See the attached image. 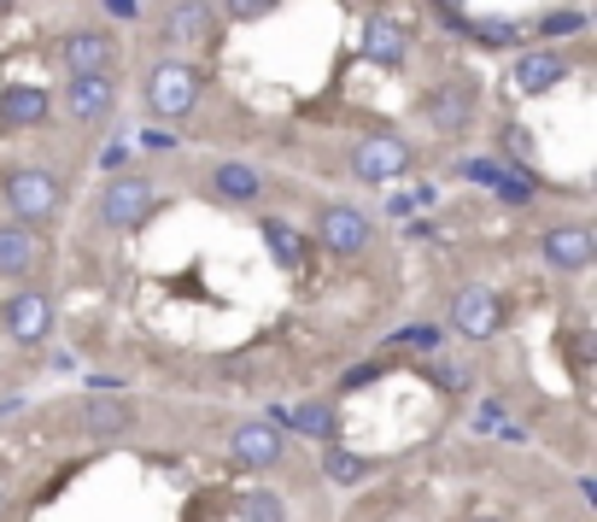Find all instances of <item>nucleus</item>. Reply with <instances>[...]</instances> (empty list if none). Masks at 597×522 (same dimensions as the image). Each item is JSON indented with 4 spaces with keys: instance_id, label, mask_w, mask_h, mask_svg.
I'll use <instances>...</instances> for the list:
<instances>
[{
    "instance_id": "7c9ffc66",
    "label": "nucleus",
    "mask_w": 597,
    "mask_h": 522,
    "mask_svg": "<svg viewBox=\"0 0 597 522\" xmlns=\"http://www.w3.org/2000/svg\"><path fill=\"white\" fill-rule=\"evenodd\" d=\"M387 359H369V364H357V370H346V376H340V387H346V394H357V387H369V382H381L387 376Z\"/></svg>"
},
{
    "instance_id": "4be33fe9",
    "label": "nucleus",
    "mask_w": 597,
    "mask_h": 522,
    "mask_svg": "<svg viewBox=\"0 0 597 522\" xmlns=\"http://www.w3.org/2000/svg\"><path fill=\"white\" fill-rule=\"evenodd\" d=\"M322 476H329L334 487H357V481L369 476V458H357V452H346V446L329 441V452H322Z\"/></svg>"
},
{
    "instance_id": "a878e982",
    "label": "nucleus",
    "mask_w": 597,
    "mask_h": 522,
    "mask_svg": "<svg viewBox=\"0 0 597 522\" xmlns=\"http://www.w3.org/2000/svg\"><path fill=\"white\" fill-rule=\"evenodd\" d=\"M241 522H287V511H282L276 493H246L241 499Z\"/></svg>"
},
{
    "instance_id": "9d476101",
    "label": "nucleus",
    "mask_w": 597,
    "mask_h": 522,
    "mask_svg": "<svg viewBox=\"0 0 597 522\" xmlns=\"http://www.w3.org/2000/svg\"><path fill=\"white\" fill-rule=\"evenodd\" d=\"M159 30H164V42H170V47L211 42V36H217V7H211V0H170Z\"/></svg>"
},
{
    "instance_id": "a211bd4d",
    "label": "nucleus",
    "mask_w": 597,
    "mask_h": 522,
    "mask_svg": "<svg viewBox=\"0 0 597 522\" xmlns=\"http://www.w3.org/2000/svg\"><path fill=\"white\" fill-rule=\"evenodd\" d=\"M211 194L229 200V206H252V200L264 194V177L241 159H223V164H211Z\"/></svg>"
},
{
    "instance_id": "bb28decb",
    "label": "nucleus",
    "mask_w": 597,
    "mask_h": 522,
    "mask_svg": "<svg viewBox=\"0 0 597 522\" xmlns=\"http://www.w3.org/2000/svg\"><path fill=\"white\" fill-rule=\"evenodd\" d=\"M282 0H223V19L229 24H259V19H269Z\"/></svg>"
},
{
    "instance_id": "20e7f679",
    "label": "nucleus",
    "mask_w": 597,
    "mask_h": 522,
    "mask_svg": "<svg viewBox=\"0 0 597 522\" xmlns=\"http://www.w3.org/2000/svg\"><path fill=\"white\" fill-rule=\"evenodd\" d=\"M194 100H199V71H194V65L164 59V65H152V71H147V106H152V117H187V112H194Z\"/></svg>"
},
{
    "instance_id": "c9c22d12",
    "label": "nucleus",
    "mask_w": 597,
    "mask_h": 522,
    "mask_svg": "<svg viewBox=\"0 0 597 522\" xmlns=\"http://www.w3.org/2000/svg\"><path fill=\"white\" fill-rule=\"evenodd\" d=\"M411 206H416V194H392L387 212H392V217H411Z\"/></svg>"
},
{
    "instance_id": "393cba45",
    "label": "nucleus",
    "mask_w": 597,
    "mask_h": 522,
    "mask_svg": "<svg viewBox=\"0 0 597 522\" xmlns=\"http://www.w3.org/2000/svg\"><path fill=\"white\" fill-rule=\"evenodd\" d=\"M422 370H428V376H434L439 387H446V394H469V387H474V370H469V364H451V359H428Z\"/></svg>"
},
{
    "instance_id": "f704fd0d",
    "label": "nucleus",
    "mask_w": 597,
    "mask_h": 522,
    "mask_svg": "<svg viewBox=\"0 0 597 522\" xmlns=\"http://www.w3.org/2000/svg\"><path fill=\"white\" fill-rule=\"evenodd\" d=\"M129 154H135L129 141H112L106 154H100V164H106V171H124V164H129Z\"/></svg>"
},
{
    "instance_id": "b1692460",
    "label": "nucleus",
    "mask_w": 597,
    "mask_h": 522,
    "mask_svg": "<svg viewBox=\"0 0 597 522\" xmlns=\"http://www.w3.org/2000/svg\"><path fill=\"white\" fill-rule=\"evenodd\" d=\"M586 24H592V19H586L579 7H556V12H544V19H539V36H544V42H562V36H579Z\"/></svg>"
},
{
    "instance_id": "f8f14e48",
    "label": "nucleus",
    "mask_w": 597,
    "mask_h": 522,
    "mask_svg": "<svg viewBox=\"0 0 597 522\" xmlns=\"http://www.w3.org/2000/svg\"><path fill=\"white\" fill-rule=\"evenodd\" d=\"M7 334L12 341H24V347H42V341H54V299L47 294H19V299H7Z\"/></svg>"
},
{
    "instance_id": "72a5a7b5",
    "label": "nucleus",
    "mask_w": 597,
    "mask_h": 522,
    "mask_svg": "<svg viewBox=\"0 0 597 522\" xmlns=\"http://www.w3.org/2000/svg\"><path fill=\"white\" fill-rule=\"evenodd\" d=\"M141 147H147V154H176V136H170V129H147Z\"/></svg>"
},
{
    "instance_id": "5701e85b",
    "label": "nucleus",
    "mask_w": 597,
    "mask_h": 522,
    "mask_svg": "<svg viewBox=\"0 0 597 522\" xmlns=\"http://www.w3.org/2000/svg\"><path fill=\"white\" fill-rule=\"evenodd\" d=\"M463 36H474L481 47H516L521 42V24L516 19H469Z\"/></svg>"
},
{
    "instance_id": "473e14b6",
    "label": "nucleus",
    "mask_w": 597,
    "mask_h": 522,
    "mask_svg": "<svg viewBox=\"0 0 597 522\" xmlns=\"http://www.w3.org/2000/svg\"><path fill=\"white\" fill-rule=\"evenodd\" d=\"M100 7H106L117 24H135V19H141V0H100Z\"/></svg>"
},
{
    "instance_id": "2eb2a0df",
    "label": "nucleus",
    "mask_w": 597,
    "mask_h": 522,
    "mask_svg": "<svg viewBox=\"0 0 597 522\" xmlns=\"http://www.w3.org/2000/svg\"><path fill=\"white\" fill-rule=\"evenodd\" d=\"M234 464H246V469H269V464H282L287 458V434L276 423H246V429H234Z\"/></svg>"
},
{
    "instance_id": "c85d7f7f",
    "label": "nucleus",
    "mask_w": 597,
    "mask_h": 522,
    "mask_svg": "<svg viewBox=\"0 0 597 522\" xmlns=\"http://www.w3.org/2000/svg\"><path fill=\"white\" fill-rule=\"evenodd\" d=\"M392 347H416V352H434V347H439V329H434V324H411V329H392Z\"/></svg>"
},
{
    "instance_id": "6e6552de",
    "label": "nucleus",
    "mask_w": 597,
    "mask_h": 522,
    "mask_svg": "<svg viewBox=\"0 0 597 522\" xmlns=\"http://www.w3.org/2000/svg\"><path fill=\"white\" fill-rule=\"evenodd\" d=\"M451 329L469 334V341H492L504 329V299L492 288H457L451 299Z\"/></svg>"
},
{
    "instance_id": "0eeeda50",
    "label": "nucleus",
    "mask_w": 597,
    "mask_h": 522,
    "mask_svg": "<svg viewBox=\"0 0 597 522\" xmlns=\"http://www.w3.org/2000/svg\"><path fill=\"white\" fill-rule=\"evenodd\" d=\"M117 106V77L112 71H71L65 77V112L77 124H100Z\"/></svg>"
},
{
    "instance_id": "4468645a",
    "label": "nucleus",
    "mask_w": 597,
    "mask_h": 522,
    "mask_svg": "<svg viewBox=\"0 0 597 522\" xmlns=\"http://www.w3.org/2000/svg\"><path fill=\"white\" fill-rule=\"evenodd\" d=\"M59 65H65V77H71V71H112L106 30H94V24L65 30V36H59Z\"/></svg>"
},
{
    "instance_id": "2f4dec72",
    "label": "nucleus",
    "mask_w": 597,
    "mask_h": 522,
    "mask_svg": "<svg viewBox=\"0 0 597 522\" xmlns=\"http://www.w3.org/2000/svg\"><path fill=\"white\" fill-rule=\"evenodd\" d=\"M474 429H481V434L504 429V406H498V399H481V406H474Z\"/></svg>"
},
{
    "instance_id": "ddd939ff",
    "label": "nucleus",
    "mask_w": 597,
    "mask_h": 522,
    "mask_svg": "<svg viewBox=\"0 0 597 522\" xmlns=\"http://www.w3.org/2000/svg\"><path fill=\"white\" fill-rule=\"evenodd\" d=\"M364 59H369V65H387V71H399V65L411 59V24L387 19V12L364 19Z\"/></svg>"
},
{
    "instance_id": "cd10ccee",
    "label": "nucleus",
    "mask_w": 597,
    "mask_h": 522,
    "mask_svg": "<svg viewBox=\"0 0 597 522\" xmlns=\"http://www.w3.org/2000/svg\"><path fill=\"white\" fill-rule=\"evenodd\" d=\"M457 177H469V182H481V189H498V177H504V164H498V159H457Z\"/></svg>"
},
{
    "instance_id": "6ab92c4d",
    "label": "nucleus",
    "mask_w": 597,
    "mask_h": 522,
    "mask_svg": "<svg viewBox=\"0 0 597 522\" xmlns=\"http://www.w3.org/2000/svg\"><path fill=\"white\" fill-rule=\"evenodd\" d=\"M36 259H42V241L30 235L24 224H0V276H30L36 271Z\"/></svg>"
},
{
    "instance_id": "423d86ee",
    "label": "nucleus",
    "mask_w": 597,
    "mask_h": 522,
    "mask_svg": "<svg viewBox=\"0 0 597 522\" xmlns=\"http://www.w3.org/2000/svg\"><path fill=\"white\" fill-rule=\"evenodd\" d=\"M317 241L334 252V259H357L375 241V224L357 206H322L317 212Z\"/></svg>"
},
{
    "instance_id": "1a4fd4ad",
    "label": "nucleus",
    "mask_w": 597,
    "mask_h": 522,
    "mask_svg": "<svg viewBox=\"0 0 597 522\" xmlns=\"http://www.w3.org/2000/svg\"><path fill=\"white\" fill-rule=\"evenodd\" d=\"M592 259H597V235L586 224H556L544 235V264H551V271L579 276V271H592Z\"/></svg>"
},
{
    "instance_id": "4c0bfd02",
    "label": "nucleus",
    "mask_w": 597,
    "mask_h": 522,
    "mask_svg": "<svg viewBox=\"0 0 597 522\" xmlns=\"http://www.w3.org/2000/svg\"><path fill=\"white\" fill-rule=\"evenodd\" d=\"M0 504H7V481H0Z\"/></svg>"
},
{
    "instance_id": "f03ea898",
    "label": "nucleus",
    "mask_w": 597,
    "mask_h": 522,
    "mask_svg": "<svg viewBox=\"0 0 597 522\" xmlns=\"http://www.w3.org/2000/svg\"><path fill=\"white\" fill-rule=\"evenodd\" d=\"M474 112H481V77H474V71H457L446 82H434L428 124L439 129V136H463V129L474 124Z\"/></svg>"
},
{
    "instance_id": "39448f33",
    "label": "nucleus",
    "mask_w": 597,
    "mask_h": 522,
    "mask_svg": "<svg viewBox=\"0 0 597 522\" xmlns=\"http://www.w3.org/2000/svg\"><path fill=\"white\" fill-rule=\"evenodd\" d=\"M152 177L147 171H117L106 182V194H100V224L106 229H129V224H147L152 212Z\"/></svg>"
},
{
    "instance_id": "9b49d317",
    "label": "nucleus",
    "mask_w": 597,
    "mask_h": 522,
    "mask_svg": "<svg viewBox=\"0 0 597 522\" xmlns=\"http://www.w3.org/2000/svg\"><path fill=\"white\" fill-rule=\"evenodd\" d=\"M47 112H54V94L42 89V82H12V89H0V129H42Z\"/></svg>"
},
{
    "instance_id": "c756f323",
    "label": "nucleus",
    "mask_w": 597,
    "mask_h": 522,
    "mask_svg": "<svg viewBox=\"0 0 597 522\" xmlns=\"http://www.w3.org/2000/svg\"><path fill=\"white\" fill-rule=\"evenodd\" d=\"M498 147H504V154L516 159V164H527V159H533V136H527L521 124H504V136H498Z\"/></svg>"
},
{
    "instance_id": "aec40b11",
    "label": "nucleus",
    "mask_w": 597,
    "mask_h": 522,
    "mask_svg": "<svg viewBox=\"0 0 597 522\" xmlns=\"http://www.w3.org/2000/svg\"><path fill=\"white\" fill-rule=\"evenodd\" d=\"M287 434H305V441H322L329 446L340 434V411L329 399H305V406H287Z\"/></svg>"
},
{
    "instance_id": "7ed1b4c3",
    "label": "nucleus",
    "mask_w": 597,
    "mask_h": 522,
    "mask_svg": "<svg viewBox=\"0 0 597 522\" xmlns=\"http://www.w3.org/2000/svg\"><path fill=\"white\" fill-rule=\"evenodd\" d=\"M411 164H416V154H411V141H404V136H364L352 147V177L375 182V189L411 177Z\"/></svg>"
},
{
    "instance_id": "dca6fc26",
    "label": "nucleus",
    "mask_w": 597,
    "mask_h": 522,
    "mask_svg": "<svg viewBox=\"0 0 597 522\" xmlns=\"http://www.w3.org/2000/svg\"><path fill=\"white\" fill-rule=\"evenodd\" d=\"M569 71H574V65L562 59V54L539 47V54H521V59H516V77H509V82H516L521 94H551L556 82H569Z\"/></svg>"
},
{
    "instance_id": "f257e3e1",
    "label": "nucleus",
    "mask_w": 597,
    "mask_h": 522,
    "mask_svg": "<svg viewBox=\"0 0 597 522\" xmlns=\"http://www.w3.org/2000/svg\"><path fill=\"white\" fill-rule=\"evenodd\" d=\"M0 194H7V206L19 224H47V217L59 212V177L54 171H36V164H12L7 177H0Z\"/></svg>"
},
{
    "instance_id": "e433bc0d",
    "label": "nucleus",
    "mask_w": 597,
    "mask_h": 522,
    "mask_svg": "<svg viewBox=\"0 0 597 522\" xmlns=\"http://www.w3.org/2000/svg\"><path fill=\"white\" fill-rule=\"evenodd\" d=\"M24 411V399L19 394H7V399H0V423H7V417H19Z\"/></svg>"
},
{
    "instance_id": "f3484780",
    "label": "nucleus",
    "mask_w": 597,
    "mask_h": 522,
    "mask_svg": "<svg viewBox=\"0 0 597 522\" xmlns=\"http://www.w3.org/2000/svg\"><path fill=\"white\" fill-rule=\"evenodd\" d=\"M259 235H264L269 259H276L282 271H305V264H311V241H305L294 224H282V217H259Z\"/></svg>"
},
{
    "instance_id": "412c9836",
    "label": "nucleus",
    "mask_w": 597,
    "mask_h": 522,
    "mask_svg": "<svg viewBox=\"0 0 597 522\" xmlns=\"http://www.w3.org/2000/svg\"><path fill=\"white\" fill-rule=\"evenodd\" d=\"M124 429H135L129 399H89L82 406V434H124Z\"/></svg>"
}]
</instances>
